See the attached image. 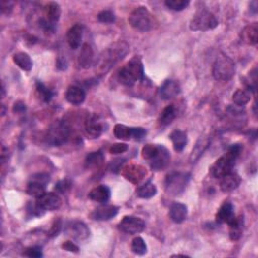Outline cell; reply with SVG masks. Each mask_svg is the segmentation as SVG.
Listing matches in <instances>:
<instances>
[{
  "label": "cell",
  "mask_w": 258,
  "mask_h": 258,
  "mask_svg": "<svg viewBox=\"0 0 258 258\" xmlns=\"http://www.w3.org/2000/svg\"><path fill=\"white\" fill-rule=\"evenodd\" d=\"M66 99L73 105H81L86 99V93L79 86H70L66 92Z\"/></svg>",
  "instance_id": "cell-25"
},
{
  "label": "cell",
  "mask_w": 258,
  "mask_h": 258,
  "mask_svg": "<svg viewBox=\"0 0 258 258\" xmlns=\"http://www.w3.org/2000/svg\"><path fill=\"white\" fill-rule=\"evenodd\" d=\"M72 188V182L69 179H64L59 181L55 186V191L59 194H66Z\"/></svg>",
  "instance_id": "cell-40"
},
{
  "label": "cell",
  "mask_w": 258,
  "mask_h": 258,
  "mask_svg": "<svg viewBox=\"0 0 258 258\" xmlns=\"http://www.w3.org/2000/svg\"><path fill=\"white\" fill-rule=\"evenodd\" d=\"M181 92V87L180 84L177 81L174 80H166L164 83L161 85V87L160 89L161 97L163 100H170L177 97Z\"/></svg>",
  "instance_id": "cell-17"
},
{
  "label": "cell",
  "mask_w": 258,
  "mask_h": 258,
  "mask_svg": "<svg viewBox=\"0 0 258 258\" xmlns=\"http://www.w3.org/2000/svg\"><path fill=\"white\" fill-rule=\"evenodd\" d=\"M235 218L234 207L230 202H225L218 210L216 214V221L220 224H229Z\"/></svg>",
  "instance_id": "cell-22"
},
{
  "label": "cell",
  "mask_w": 258,
  "mask_h": 258,
  "mask_svg": "<svg viewBox=\"0 0 258 258\" xmlns=\"http://www.w3.org/2000/svg\"><path fill=\"white\" fill-rule=\"evenodd\" d=\"M146 174V168L139 164H128L121 170V175L125 180L136 185L143 181Z\"/></svg>",
  "instance_id": "cell-12"
},
{
  "label": "cell",
  "mask_w": 258,
  "mask_h": 258,
  "mask_svg": "<svg viewBox=\"0 0 258 258\" xmlns=\"http://www.w3.org/2000/svg\"><path fill=\"white\" fill-rule=\"evenodd\" d=\"M64 234L74 240L82 241L89 237L90 230L84 222L74 220L68 222L64 226Z\"/></svg>",
  "instance_id": "cell-9"
},
{
  "label": "cell",
  "mask_w": 258,
  "mask_h": 258,
  "mask_svg": "<svg viewBox=\"0 0 258 258\" xmlns=\"http://www.w3.org/2000/svg\"><path fill=\"white\" fill-rule=\"evenodd\" d=\"M13 2L12 1H7V0H2L0 7H1V12L9 14L13 8Z\"/></svg>",
  "instance_id": "cell-48"
},
{
  "label": "cell",
  "mask_w": 258,
  "mask_h": 258,
  "mask_svg": "<svg viewBox=\"0 0 258 258\" xmlns=\"http://www.w3.org/2000/svg\"><path fill=\"white\" fill-rule=\"evenodd\" d=\"M104 130V124L96 116L88 117L85 121V132L89 138H99Z\"/></svg>",
  "instance_id": "cell-14"
},
{
  "label": "cell",
  "mask_w": 258,
  "mask_h": 258,
  "mask_svg": "<svg viewBox=\"0 0 258 258\" xmlns=\"http://www.w3.org/2000/svg\"><path fill=\"white\" fill-rule=\"evenodd\" d=\"M44 11H45V18L54 25H56L57 21L60 19V16L62 13L61 6L57 2L48 3L45 6Z\"/></svg>",
  "instance_id": "cell-29"
},
{
  "label": "cell",
  "mask_w": 258,
  "mask_h": 258,
  "mask_svg": "<svg viewBox=\"0 0 258 258\" xmlns=\"http://www.w3.org/2000/svg\"><path fill=\"white\" fill-rule=\"evenodd\" d=\"M110 196H111V191L105 185H100L93 188L89 192V195H88L91 201L99 204H106L109 201Z\"/></svg>",
  "instance_id": "cell-16"
},
{
  "label": "cell",
  "mask_w": 258,
  "mask_h": 258,
  "mask_svg": "<svg viewBox=\"0 0 258 258\" xmlns=\"http://www.w3.org/2000/svg\"><path fill=\"white\" fill-rule=\"evenodd\" d=\"M13 111L16 113H24L26 111V104L23 102H16L13 106Z\"/></svg>",
  "instance_id": "cell-49"
},
{
  "label": "cell",
  "mask_w": 258,
  "mask_h": 258,
  "mask_svg": "<svg viewBox=\"0 0 258 258\" xmlns=\"http://www.w3.org/2000/svg\"><path fill=\"white\" fill-rule=\"evenodd\" d=\"M129 25L134 30L145 32L155 26V17L144 6L136 7L128 17Z\"/></svg>",
  "instance_id": "cell-5"
},
{
  "label": "cell",
  "mask_w": 258,
  "mask_h": 258,
  "mask_svg": "<svg viewBox=\"0 0 258 258\" xmlns=\"http://www.w3.org/2000/svg\"><path fill=\"white\" fill-rule=\"evenodd\" d=\"M119 208L113 205H102L98 208H96L91 214L90 217L93 220L96 221H108L114 218L118 214Z\"/></svg>",
  "instance_id": "cell-13"
},
{
  "label": "cell",
  "mask_w": 258,
  "mask_h": 258,
  "mask_svg": "<svg viewBox=\"0 0 258 258\" xmlns=\"http://www.w3.org/2000/svg\"><path fill=\"white\" fill-rule=\"evenodd\" d=\"M210 145V138L209 137H201L195 147L193 148L191 156H190V162L191 163H195L197 162L200 158L203 156V154L205 153V150L208 148V146Z\"/></svg>",
  "instance_id": "cell-26"
},
{
  "label": "cell",
  "mask_w": 258,
  "mask_h": 258,
  "mask_svg": "<svg viewBox=\"0 0 258 258\" xmlns=\"http://www.w3.org/2000/svg\"><path fill=\"white\" fill-rule=\"evenodd\" d=\"M150 168L156 171L165 169L170 163V154L163 145H158L154 157L148 161Z\"/></svg>",
  "instance_id": "cell-10"
},
{
  "label": "cell",
  "mask_w": 258,
  "mask_h": 258,
  "mask_svg": "<svg viewBox=\"0 0 258 258\" xmlns=\"http://www.w3.org/2000/svg\"><path fill=\"white\" fill-rule=\"evenodd\" d=\"M47 185L37 181L31 180V182L27 186V194L33 198L38 199L46 193Z\"/></svg>",
  "instance_id": "cell-31"
},
{
  "label": "cell",
  "mask_w": 258,
  "mask_h": 258,
  "mask_svg": "<svg viewBox=\"0 0 258 258\" xmlns=\"http://www.w3.org/2000/svg\"><path fill=\"white\" fill-rule=\"evenodd\" d=\"M131 250L137 255H144L147 252V246L143 238L139 237V236L135 237L131 243Z\"/></svg>",
  "instance_id": "cell-38"
},
{
  "label": "cell",
  "mask_w": 258,
  "mask_h": 258,
  "mask_svg": "<svg viewBox=\"0 0 258 258\" xmlns=\"http://www.w3.org/2000/svg\"><path fill=\"white\" fill-rule=\"evenodd\" d=\"M70 136V126L64 121H56L47 130L45 140L50 146H62L68 142Z\"/></svg>",
  "instance_id": "cell-4"
},
{
  "label": "cell",
  "mask_w": 258,
  "mask_h": 258,
  "mask_svg": "<svg viewBox=\"0 0 258 258\" xmlns=\"http://www.w3.org/2000/svg\"><path fill=\"white\" fill-rule=\"evenodd\" d=\"M61 230H62V220L60 218H57L53 222V225H52L51 229L48 232V236H49V237H51V238H54V237H56V236H58L60 234Z\"/></svg>",
  "instance_id": "cell-44"
},
{
  "label": "cell",
  "mask_w": 258,
  "mask_h": 258,
  "mask_svg": "<svg viewBox=\"0 0 258 258\" xmlns=\"http://www.w3.org/2000/svg\"><path fill=\"white\" fill-rule=\"evenodd\" d=\"M146 135V130L142 127H131V139L141 140Z\"/></svg>",
  "instance_id": "cell-45"
},
{
  "label": "cell",
  "mask_w": 258,
  "mask_h": 258,
  "mask_svg": "<svg viewBox=\"0 0 258 258\" xmlns=\"http://www.w3.org/2000/svg\"><path fill=\"white\" fill-rule=\"evenodd\" d=\"M188 216V208L185 204L174 203L169 208V217L177 224L183 223Z\"/></svg>",
  "instance_id": "cell-21"
},
{
  "label": "cell",
  "mask_w": 258,
  "mask_h": 258,
  "mask_svg": "<svg viewBox=\"0 0 258 258\" xmlns=\"http://www.w3.org/2000/svg\"><path fill=\"white\" fill-rule=\"evenodd\" d=\"M157 148H158V145L157 144H146L143 146L142 150H141V155H142V158L145 160V161H149L150 159H152L155 155V153L157 152Z\"/></svg>",
  "instance_id": "cell-42"
},
{
  "label": "cell",
  "mask_w": 258,
  "mask_h": 258,
  "mask_svg": "<svg viewBox=\"0 0 258 258\" xmlns=\"http://www.w3.org/2000/svg\"><path fill=\"white\" fill-rule=\"evenodd\" d=\"M38 205L45 211H55L58 210L62 205V200L59 195L55 193H45L36 201Z\"/></svg>",
  "instance_id": "cell-15"
},
{
  "label": "cell",
  "mask_w": 258,
  "mask_h": 258,
  "mask_svg": "<svg viewBox=\"0 0 258 258\" xmlns=\"http://www.w3.org/2000/svg\"><path fill=\"white\" fill-rule=\"evenodd\" d=\"M23 255L32 257V258H39V257H42L44 254H42V250L40 246H30L25 249V251L23 252Z\"/></svg>",
  "instance_id": "cell-43"
},
{
  "label": "cell",
  "mask_w": 258,
  "mask_h": 258,
  "mask_svg": "<svg viewBox=\"0 0 258 258\" xmlns=\"http://www.w3.org/2000/svg\"><path fill=\"white\" fill-rule=\"evenodd\" d=\"M62 248L64 250H66V251H69V252H74V253H78L79 252V247L72 241H66V242H64L62 244Z\"/></svg>",
  "instance_id": "cell-47"
},
{
  "label": "cell",
  "mask_w": 258,
  "mask_h": 258,
  "mask_svg": "<svg viewBox=\"0 0 258 258\" xmlns=\"http://www.w3.org/2000/svg\"><path fill=\"white\" fill-rule=\"evenodd\" d=\"M236 72V66L234 61L228 56L221 54L217 57L213 64V77L218 81L227 82L231 80Z\"/></svg>",
  "instance_id": "cell-6"
},
{
  "label": "cell",
  "mask_w": 258,
  "mask_h": 258,
  "mask_svg": "<svg viewBox=\"0 0 258 258\" xmlns=\"http://www.w3.org/2000/svg\"><path fill=\"white\" fill-rule=\"evenodd\" d=\"M177 117V109L174 105H168L161 111L159 122L161 126H167Z\"/></svg>",
  "instance_id": "cell-32"
},
{
  "label": "cell",
  "mask_w": 258,
  "mask_h": 258,
  "mask_svg": "<svg viewBox=\"0 0 258 258\" xmlns=\"http://www.w3.org/2000/svg\"><path fill=\"white\" fill-rule=\"evenodd\" d=\"M241 184V178L237 175L231 171V173L223 176L220 178V190L223 193H230L234 190L237 189Z\"/></svg>",
  "instance_id": "cell-18"
},
{
  "label": "cell",
  "mask_w": 258,
  "mask_h": 258,
  "mask_svg": "<svg viewBox=\"0 0 258 258\" xmlns=\"http://www.w3.org/2000/svg\"><path fill=\"white\" fill-rule=\"evenodd\" d=\"M118 226L122 232L129 235L141 233L145 229L144 221L135 216H124Z\"/></svg>",
  "instance_id": "cell-11"
},
{
  "label": "cell",
  "mask_w": 258,
  "mask_h": 258,
  "mask_svg": "<svg viewBox=\"0 0 258 258\" xmlns=\"http://www.w3.org/2000/svg\"><path fill=\"white\" fill-rule=\"evenodd\" d=\"M169 138L171 142H173V145H174L176 152H182L188 142L187 133L183 130H179V129L171 132L169 135Z\"/></svg>",
  "instance_id": "cell-28"
},
{
  "label": "cell",
  "mask_w": 258,
  "mask_h": 258,
  "mask_svg": "<svg viewBox=\"0 0 258 258\" xmlns=\"http://www.w3.org/2000/svg\"><path fill=\"white\" fill-rule=\"evenodd\" d=\"M120 84L131 87L138 81H144V67L139 56H134L124 67H122L117 75Z\"/></svg>",
  "instance_id": "cell-3"
},
{
  "label": "cell",
  "mask_w": 258,
  "mask_h": 258,
  "mask_svg": "<svg viewBox=\"0 0 258 258\" xmlns=\"http://www.w3.org/2000/svg\"><path fill=\"white\" fill-rule=\"evenodd\" d=\"M158 189L152 182H147L142 186H139L136 190L137 197L141 199H150L157 195Z\"/></svg>",
  "instance_id": "cell-33"
},
{
  "label": "cell",
  "mask_w": 258,
  "mask_h": 258,
  "mask_svg": "<svg viewBox=\"0 0 258 258\" xmlns=\"http://www.w3.org/2000/svg\"><path fill=\"white\" fill-rule=\"evenodd\" d=\"M27 212L30 217H40L45 214V210L42 209L37 202H30L27 206Z\"/></svg>",
  "instance_id": "cell-39"
},
{
  "label": "cell",
  "mask_w": 258,
  "mask_h": 258,
  "mask_svg": "<svg viewBox=\"0 0 258 258\" xmlns=\"http://www.w3.org/2000/svg\"><path fill=\"white\" fill-rule=\"evenodd\" d=\"M128 149V145L126 143H114L111 145V147L109 148L110 153L112 155H119V154H123L125 153L126 150Z\"/></svg>",
  "instance_id": "cell-46"
},
{
  "label": "cell",
  "mask_w": 258,
  "mask_h": 258,
  "mask_svg": "<svg viewBox=\"0 0 258 258\" xmlns=\"http://www.w3.org/2000/svg\"><path fill=\"white\" fill-rule=\"evenodd\" d=\"M83 39V27L80 24H76L70 28L67 32V41L71 49L77 50L80 48Z\"/></svg>",
  "instance_id": "cell-19"
},
{
  "label": "cell",
  "mask_w": 258,
  "mask_h": 258,
  "mask_svg": "<svg viewBox=\"0 0 258 258\" xmlns=\"http://www.w3.org/2000/svg\"><path fill=\"white\" fill-rule=\"evenodd\" d=\"M229 225V236L232 241H237L241 238L244 229V218L243 216L236 217L228 224Z\"/></svg>",
  "instance_id": "cell-23"
},
{
  "label": "cell",
  "mask_w": 258,
  "mask_h": 258,
  "mask_svg": "<svg viewBox=\"0 0 258 258\" xmlns=\"http://www.w3.org/2000/svg\"><path fill=\"white\" fill-rule=\"evenodd\" d=\"M113 132L116 138L121 140H129L131 139V127L123 125V124H116L114 126Z\"/></svg>",
  "instance_id": "cell-35"
},
{
  "label": "cell",
  "mask_w": 258,
  "mask_h": 258,
  "mask_svg": "<svg viewBox=\"0 0 258 258\" xmlns=\"http://www.w3.org/2000/svg\"><path fill=\"white\" fill-rule=\"evenodd\" d=\"M36 91H37L38 95L40 96L41 100L45 101V102H50L55 95V93L40 81L36 82Z\"/></svg>",
  "instance_id": "cell-36"
},
{
  "label": "cell",
  "mask_w": 258,
  "mask_h": 258,
  "mask_svg": "<svg viewBox=\"0 0 258 258\" xmlns=\"http://www.w3.org/2000/svg\"><path fill=\"white\" fill-rule=\"evenodd\" d=\"M105 161V157L101 150L93 152L87 155L85 159V166L87 168H98L100 167Z\"/></svg>",
  "instance_id": "cell-30"
},
{
  "label": "cell",
  "mask_w": 258,
  "mask_h": 258,
  "mask_svg": "<svg viewBox=\"0 0 258 258\" xmlns=\"http://www.w3.org/2000/svg\"><path fill=\"white\" fill-rule=\"evenodd\" d=\"M232 100L235 105L245 106L251 100V92L248 89H238L236 90L232 96Z\"/></svg>",
  "instance_id": "cell-34"
},
{
  "label": "cell",
  "mask_w": 258,
  "mask_h": 258,
  "mask_svg": "<svg viewBox=\"0 0 258 258\" xmlns=\"http://www.w3.org/2000/svg\"><path fill=\"white\" fill-rule=\"evenodd\" d=\"M129 52V46L125 41H117L111 47L107 48L96 62V72L99 75H105L110 71L115 64L120 62Z\"/></svg>",
  "instance_id": "cell-1"
},
{
  "label": "cell",
  "mask_w": 258,
  "mask_h": 258,
  "mask_svg": "<svg viewBox=\"0 0 258 258\" xmlns=\"http://www.w3.org/2000/svg\"><path fill=\"white\" fill-rule=\"evenodd\" d=\"M98 20L103 24H112L115 21V14L111 10H102L98 14Z\"/></svg>",
  "instance_id": "cell-41"
},
{
  "label": "cell",
  "mask_w": 258,
  "mask_h": 258,
  "mask_svg": "<svg viewBox=\"0 0 258 258\" xmlns=\"http://www.w3.org/2000/svg\"><path fill=\"white\" fill-rule=\"evenodd\" d=\"M241 152L242 146L240 144H232L228 148L227 153L213 163V165L211 166V175L214 178L220 179L223 176L231 173Z\"/></svg>",
  "instance_id": "cell-2"
},
{
  "label": "cell",
  "mask_w": 258,
  "mask_h": 258,
  "mask_svg": "<svg viewBox=\"0 0 258 258\" xmlns=\"http://www.w3.org/2000/svg\"><path fill=\"white\" fill-rule=\"evenodd\" d=\"M94 61V52L92 47L89 44H84L81 48V52L79 54L78 63L80 67L83 69H89Z\"/></svg>",
  "instance_id": "cell-20"
},
{
  "label": "cell",
  "mask_w": 258,
  "mask_h": 258,
  "mask_svg": "<svg viewBox=\"0 0 258 258\" xmlns=\"http://www.w3.org/2000/svg\"><path fill=\"white\" fill-rule=\"evenodd\" d=\"M241 40L246 45L255 46L258 41V27L256 24L246 26L241 33H240Z\"/></svg>",
  "instance_id": "cell-24"
},
{
  "label": "cell",
  "mask_w": 258,
  "mask_h": 258,
  "mask_svg": "<svg viewBox=\"0 0 258 258\" xmlns=\"http://www.w3.org/2000/svg\"><path fill=\"white\" fill-rule=\"evenodd\" d=\"M219 21L212 12L207 9L198 10L190 21V29L194 32H207L216 29Z\"/></svg>",
  "instance_id": "cell-7"
},
{
  "label": "cell",
  "mask_w": 258,
  "mask_h": 258,
  "mask_svg": "<svg viewBox=\"0 0 258 258\" xmlns=\"http://www.w3.org/2000/svg\"><path fill=\"white\" fill-rule=\"evenodd\" d=\"M164 4L170 10L182 11L189 6L190 1L189 0H166Z\"/></svg>",
  "instance_id": "cell-37"
},
{
  "label": "cell",
  "mask_w": 258,
  "mask_h": 258,
  "mask_svg": "<svg viewBox=\"0 0 258 258\" xmlns=\"http://www.w3.org/2000/svg\"><path fill=\"white\" fill-rule=\"evenodd\" d=\"M257 7H258L257 1H252V2L250 3V10H252L254 14L257 13Z\"/></svg>",
  "instance_id": "cell-50"
},
{
  "label": "cell",
  "mask_w": 258,
  "mask_h": 258,
  "mask_svg": "<svg viewBox=\"0 0 258 258\" xmlns=\"http://www.w3.org/2000/svg\"><path fill=\"white\" fill-rule=\"evenodd\" d=\"M191 175L188 173H178V171H174L166 176L164 186L165 191L168 195L171 196H179L185 191L187 188V185L190 181Z\"/></svg>",
  "instance_id": "cell-8"
},
{
  "label": "cell",
  "mask_w": 258,
  "mask_h": 258,
  "mask_svg": "<svg viewBox=\"0 0 258 258\" xmlns=\"http://www.w3.org/2000/svg\"><path fill=\"white\" fill-rule=\"evenodd\" d=\"M13 62L18 68H20L23 71L30 72L32 69V61L29 54L25 52H19L13 55Z\"/></svg>",
  "instance_id": "cell-27"
}]
</instances>
